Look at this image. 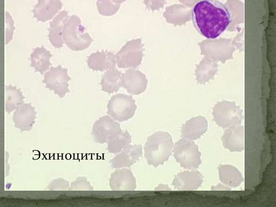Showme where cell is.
Listing matches in <instances>:
<instances>
[{
    "label": "cell",
    "mask_w": 276,
    "mask_h": 207,
    "mask_svg": "<svg viewBox=\"0 0 276 207\" xmlns=\"http://www.w3.org/2000/svg\"><path fill=\"white\" fill-rule=\"evenodd\" d=\"M192 18L199 33L209 39L221 35L231 23L228 8L216 0H201L194 6Z\"/></svg>",
    "instance_id": "6da1fadb"
},
{
    "label": "cell",
    "mask_w": 276,
    "mask_h": 207,
    "mask_svg": "<svg viewBox=\"0 0 276 207\" xmlns=\"http://www.w3.org/2000/svg\"><path fill=\"white\" fill-rule=\"evenodd\" d=\"M173 142L168 133L159 131L149 137L144 148L147 163L156 168L167 161L172 154Z\"/></svg>",
    "instance_id": "7a4b0ae2"
},
{
    "label": "cell",
    "mask_w": 276,
    "mask_h": 207,
    "mask_svg": "<svg viewBox=\"0 0 276 207\" xmlns=\"http://www.w3.org/2000/svg\"><path fill=\"white\" fill-rule=\"evenodd\" d=\"M84 30L78 16L69 17L63 28V39L70 49L81 51L89 48L94 40L88 33H84Z\"/></svg>",
    "instance_id": "3957f363"
},
{
    "label": "cell",
    "mask_w": 276,
    "mask_h": 207,
    "mask_svg": "<svg viewBox=\"0 0 276 207\" xmlns=\"http://www.w3.org/2000/svg\"><path fill=\"white\" fill-rule=\"evenodd\" d=\"M174 157L181 166L193 170L198 168L201 163V154L197 145L191 140L182 139L174 147Z\"/></svg>",
    "instance_id": "277c9868"
},
{
    "label": "cell",
    "mask_w": 276,
    "mask_h": 207,
    "mask_svg": "<svg viewBox=\"0 0 276 207\" xmlns=\"http://www.w3.org/2000/svg\"><path fill=\"white\" fill-rule=\"evenodd\" d=\"M136 101L132 96L118 94L112 97L108 105V114L112 119L119 122L126 121L135 115Z\"/></svg>",
    "instance_id": "5b68a950"
},
{
    "label": "cell",
    "mask_w": 276,
    "mask_h": 207,
    "mask_svg": "<svg viewBox=\"0 0 276 207\" xmlns=\"http://www.w3.org/2000/svg\"><path fill=\"white\" fill-rule=\"evenodd\" d=\"M141 39L129 41L116 54L118 67L120 68H136L140 65L143 58Z\"/></svg>",
    "instance_id": "8992f818"
},
{
    "label": "cell",
    "mask_w": 276,
    "mask_h": 207,
    "mask_svg": "<svg viewBox=\"0 0 276 207\" xmlns=\"http://www.w3.org/2000/svg\"><path fill=\"white\" fill-rule=\"evenodd\" d=\"M68 69L63 68L61 65L51 67L46 72L43 80L46 88L54 91L60 98H64L70 92L68 82L71 78L68 76Z\"/></svg>",
    "instance_id": "52a82bcc"
},
{
    "label": "cell",
    "mask_w": 276,
    "mask_h": 207,
    "mask_svg": "<svg viewBox=\"0 0 276 207\" xmlns=\"http://www.w3.org/2000/svg\"><path fill=\"white\" fill-rule=\"evenodd\" d=\"M214 120L223 128L240 125L243 119L242 111L232 103H221L214 108Z\"/></svg>",
    "instance_id": "ba28073f"
},
{
    "label": "cell",
    "mask_w": 276,
    "mask_h": 207,
    "mask_svg": "<svg viewBox=\"0 0 276 207\" xmlns=\"http://www.w3.org/2000/svg\"><path fill=\"white\" fill-rule=\"evenodd\" d=\"M122 132L119 122L106 116L100 118L95 122L91 135L95 142L104 144Z\"/></svg>",
    "instance_id": "9c48e42d"
},
{
    "label": "cell",
    "mask_w": 276,
    "mask_h": 207,
    "mask_svg": "<svg viewBox=\"0 0 276 207\" xmlns=\"http://www.w3.org/2000/svg\"><path fill=\"white\" fill-rule=\"evenodd\" d=\"M147 80L142 72L130 69L122 75V87L131 95H139L144 92L147 86Z\"/></svg>",
    "instance_id": "30bf717a"
},
{
    "label": "cell",
    "mask_w": 276,
    "mask_h": 207,
    "mask_svg": "<svg viewBox=\"0 0 276 207\" xmlns=\"http://www.w3.org/2000/svg\"><path fill=\"white\" fill-rule=\"evenodd\" d=\"M110 187L114 191H134L137 188L136 179L130 169L119 168L111 175Z\"/></svg>",
    "instance_id": "8fae6325"
},
{
    "label": "cell",
    "mask_w": 276,
    "mask_h": 207,
    "mask_svg": "<svg viewBox=\"0 0 276 207\" xmlns=\"http://www.w3.org/2000/svg\"><path fill=\"white\" fill-rule=\"evenodd\" d=\"M142 147L140 144H130L110 161L111 167L115 169L130 168L142 155Z\"/></svg>",
    "instance_id": "7c38bea8"
},
{
    "label": "cell",
    "mask_w": 276,
    "mask_h": 207,
    "mask_svg": "<svg viewBox=\"0 0 276 207\" xmlns=\"http://www.w3.org/2000/svg\"><path fill=\"white\" fill-rule=\"evenodd\" d=\"M203 175L198 171H184L178 173L172 184L178 191L197 190L203 183Z\"/></svg>",
    "instance_id": "4fadbf2b"
},
{
    "label": "cell",
    "mask_w": 276,
    "mask_h": 207,
    "mask_svg": "<svg viewBox=\"0 0 276 207\" xmlns=\"http://www.w3.org/2000/svg\"><path fill=\"white\" fill-rule=\"evenodd\" d=\"M36 118V112L30 103H23L14 111L13 120L15 127L22 131L32 129Z\"/></svg>",
    "instance_id": "5bb4252c"
},
{
    "label": "cell",
    "mask_w": 276,
    "mask_h": 207,
    "mask_svg": "<svg viewBox=\"0 0 276 207\" xmlns=\"http://www.w3.org/2000/svg\"><path fill=\"white\" fill-rule=\"evenodd\" d=\"M223 146L231 152H242L244 148V128L240 125L229 127L222 137Z\"/></svg>",
    "instance_id": "9a60e30c"
},
{
    "label": "cell",
    "mask_w": 276,
    "mask_h": 207,
    "mask_svg": "<svg viewBox=\"0 0 276 207\" xmlns=\"http://www.w3.org/2000/svg\"><path fill=\"white\" fill-rule=\"evenodd\" d=\"M62 7L60 0H39L33 12L38 22L45 23L52 20Z\"/></svg>",
    "instance_id": "2e32d148"
},
{
    "label": "cell",
    "mask_w": 276,
    "mask_h": 207,
    "mask_svg": "<svg viewBox=\"0 0 276 207\" xmlns=\"http://www.w3.org/2000/svg\"><path fill=\"white\" fill-rule=\"evenodd\" d=\"M69 17L68 12L63 10L50 23L49 39L51 44L56 48H60L63 45V30Z\"/></svg>",
    "instance_id": "e0dca14e"
},
{
    "label": "cell",
    "mask_w": 276,
    "mask_h": 207,
    "mask_svg": "<svg viewBox=\"0 0 276 207\" xmlns=\"http://www.w3.org/2000/svg\"><path fill=\"white\" fill-rule=\"evenodd\" d=\"M208 128L207 120L202 117L193 118L184 124L181 136L188 140H196L205 133Z\"/></svg>",
    "instance_id": "ac0fdd59"
},
{
    "label": "cell",
    "mask_w": 276,
    "mask_h": 207,
    "mask_svg": "<svg viewBox=\"0 0 276 207\" xmlns=\"http://www.w3.org/2000/svg\"><path fill=\"white\" fill-rule=\"evenodd\" d=\"M116 55L108 51H97L88 59V65L94 70L103 71L114 68L116 65Z\"/></svg>",
    "instance_id": "d6986e66"
},
{
    "label": "cell",
    "mask_w": 276,
    "mask_h": 207,
    "mask_svg": "<svg viewBox=\"0 0 276 207\" xmlns=\"http://www.w3.org/2000/svg\"><path fill=\"white\" fill-rule=\"evenodd\" d=\"M53 57L50 51L48 50L44 46L41 47H37L33 50L30 55L31 66L36 72H40L43 75L49 69L52 64L50 59Z\"/></svg>",
    "instance_id": "ffe728a7"
},
{
    "label": "cell",
    "mask_w": 276,
    "mask_h": 207,
    "mask_svg": "<svg viewBox=\"0 0 276 207\" xmlns=\"http://www.w3.org/2000/svg\"><path fill=\"white\" fill-rule=\"evenodd\" d=\"M121 72L116 68L108 70L101 80V89L108 94L117 92L122 87Z\"/></svg>",
    "instance_id": "44dd1931"
},
{
    "label": "cell",
    "mask_w": 276,
    "mask_h": 207,
    "mask_svg": "<svg viewBox=\"0 0 276 207\" xmlns=\"http://www.w3.org/2000/svg\"><path fill=\"white\" fill-rule=\"evenodd\" d=\"M219 172L221 181L230 187H237L243 181L241 173L232 165H221L219 167Z\"/></svg>",
    "instance_id": "7402d4cb"
},
{
    "label": "cell",
    "mask_w": 276,
    "mask_h": 207,
    "mask_svg": "<svg viewBox=\"0 0 276 207\" xmlns=\"http://www.w3.org/2000/svg\"><path fill=\"white\" fill-rule=\"evenodd\" d=\"M6 111L11 113L24 103L25 97L21 90L12 85L6 87Z\"/></svg>",
    "instance_id": "603a6c76"
},
{
    "label": "cell",
    "mask_w": 276,
    "mask_h": 207,
    "mask_svg": "<svg viewBox=\"0 0 276 207\" xmlns=\"http://www.w3.org/2000/svg\"><path fill=\"white\" fill-rule=\"evenodd\" d=\"M132 138L128 130L122 131L112 138L108 143L107 149L110 153L118 154L131 144Z\"/></svg>",
    "instance_id": "cb8c5ba5"
},
{
    "label": "cell",
    "mask_w": 276,
    "mask_h": 207,
    "mask_svg": "<svg viewBox=\"0 0 276 207\" xmlns=\"http://www.w3.org/2000/svg\"><path fill=\"white\" fill-rule=\"evenodd\" d=\"M125 1L126 0H97L98 11L102 15H114L118 12L120 4Z\"/></svg>",
    "instance_id": "d4e9b609"
},
{
    "label": "cell",
    "mask_w": 276,
    "mask_h": 207,
    "mask_svg": "<svg viewBox=\"0 0 276 207\" xmlns=\"http://www.w3.org/2000/svg\"><path fill=\"white\" fill-rule=\"evenodd\" d=\"M69 191H94L89 181L86 177H78L76 180L71 183Z\"/></svg>",
    "instance_id": "484cf974"
},
{
    "label": "cell",
    "mask_w": 276,
    "mask_h": 207,
    "mask_svg": "<svg viewBox=\"0 0 276 207\" xmlns=\"http://www.w3.org/2000/svg\"><path fill=\"white\" fill-rule=\"evenodd\" d=\"M70 187L69 182L63 179H58L54 180L49 185L50 190L66 191Z\"/></svg>",
    "instance_id": "4316f807"
},
{
    "label": "cell",
    "mask_w": 276,
    "mask_h": 207,
    "mask_svg": "<svg viewBox=\"0 0 276 207\" xmlns=\"http://www.w3.org/2000/svg\"><path fill=\"white\" fill-rule=\"evenodd\" d=\"M231 190L230 189H229V187H227V186H225V187H224L223 185H221V184H219V185L217 186V188H214L213 187L212 189V190Z\"/></svg>",
    "instance_id": "83f0119b"
},
{
    "label": "cell",
    "mask_w": 276,
    "mask_h": 207,
    "mask_svg": "<svg viewBox=\"0 0 276 207\" xmlns=\"http://www.w3.org/2000/svg\"><path fill=\"white\" fill-rule=\"evenodd\" d=\"M171 190L170 189H169V187H167V185H162V184H160L158 186V187H157L156 190Z\"/></svg>",
    "instance_id": "f1b7e54d"
}]
</instances>
